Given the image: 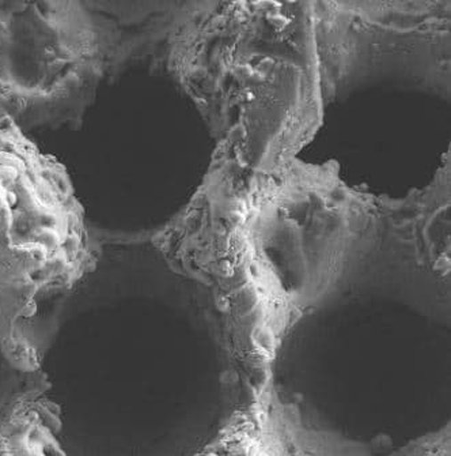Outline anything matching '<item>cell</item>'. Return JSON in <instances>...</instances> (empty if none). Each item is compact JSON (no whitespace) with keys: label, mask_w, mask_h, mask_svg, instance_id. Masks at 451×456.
I'll return each mask as SVG.
<instances>
[{"label":"cell","mask_w":451,"mask_h":456,"mask_svg":"<svg viewBox=\"0 0 451 456\" xmlns=\"http://www.w3.org/2000/svg\"><path fill=\"white\" fill-rule=\"evenodd\" d=\"M94 263L81 203L66 167L15 118L0 115V321L78 282Z\"/></svg>","instance_id":"obj_1"},{"label":"cell","mask_w":451,"mask_h":456,"mask_svg":"<svg viewBox=\"0 0 451 456\" xmlns=\"http://www.w3.org/2000/svg\"><path fill=\"white\" fill-rule=\"evenodd\" d=\"M120 38L79 2H0V115L15 118L100 76Z\"/></svg>","instance_id":"obj_2"}]
</instances>
